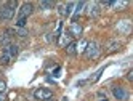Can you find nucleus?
Segmentation results:
<instances>
[{"instance_id": "20e7f679", "label": "nucleus", "mask_w": 133, "mask_h": 101, "mask_svg": "<svg viewBox=\"0 0 133 101\" xmlns=\"http://www.w3.org/2000/svg\"><path fill=\"white\" fill-rule=\"evenodd\" d=\"M32 11H34V5L29 3V2H26L19 8V11H18V18H24V19H27V16L32 15Z\"/></svg>"}, {"instance_id": "f257e3e1", "label": "nucleus", "mask_w": 133, "mask_h": 101, "mask_svg": "<svg viewBox=\"0 0 133 101\" xmlns=\"http://www.w3.org/2000/svg\"><path fill=\"white\" fill-rule=\"evenodd\" d=\"M85 56H87V59H96L99 56L101 53V48H99V43L98 42H88L87 48H85Z\"/></svg>"}, {"instance_id": "ddd939ff", "label": "nucleus", "mask_w": 133, "mask_h": 101, "mask_svg": "<svg viewBox=\"0 0 133 101\" xmlns=\"http://www.w3.org/2000/svg\"><path fill=\"white\" fill-rule=\"evenodd\" d=\"M10 61H11V58L8 56L6 53H3L2 56H0V64H2V66H6V64H10Z\"/></svg>"}, {"instance_id": "412c9836", "label": "nucleus", "mask_w": 133, "mask_h": 101, "mask_svg": "<svg viewBox=\"0 0 133 101\" xmlns=\"http://www.w3.org/2000/svg\"><path fill=\"white\" fill-rule=\"evenodd\" d=\"M6 88V84H5V80H0V93H3Z\"/></svg>"}, {"instance_id": "7ed1b4c3", "label": "nucleus", "mask_w": 133, "mask_h": 101, "mask_svg": "<svg viewBox=\"0 0 133 101\" xmlns=\"http://www.w3.org/2000/svg\"><path fill=\"white\" fill-rule=\"evenodd\" d=\"M112 95H114V98L119 99V101H127L128 99V91L123 87H119V85L112 87Z\"/></svg>"}, {"instance_id": "b1692460", "label": "nucleus", "mask_w": 133, "mask_h": 101, "mask_svg": "<svg viewBox=\"0 0 133 101\" xmlns=\"http://www.w3.org/2000/svg\"><path fill=\"white\" fill-rule=\"evenodd\" d=\"M6 99V96H5V91H3V93H0V101H5Z\"/></svg>"}, {"instance_id": "1a4fd4ad", "label": "nucleus", "mask_w": 133, "mask_h": 101, "mask_svg": "<svg viewBox=\"0 0 133 101\" xmlns=\"http://www.w3.org/2000/svg\"><path fill=\"white\" fill-rule=\"evenodd\" d=\"M85 6H88V10H87V15H88L90 18L96 16V15L99 13V6H98V3H96V2H91V3L85 5Z\"/></svg>"}, {"instance_id": "9d476101", "label": "nucleus", "mask_w": 133, "mask_h": 101, "mask_svg": "<svg viewBox=\"0 0 133 101\" xmlns=\"http://www.w3.org/2000/svg\"><path fill=\"white\" fill-rule=\"evenodd\" d=\"M72 6H74L72 2L66 3V5H59V15H61V16H69L71 11H72Z\"/></svg>"}, {"instance_id": "aec40b11", "label": "nucleus", "mask_w": 133, "mask_h": 101, "mask_svg": "<svg viewBox=\"0 0 133 101\" xmlns=\"http://www.w3.org/2000/svg\"><path fill=\"white\" fill-rule=\"evenodd\" d=\"M103 71H104V68H101V69H99V71H98L93 77H90V80H88V82H96V80L99 79V76H101V72H103Z\"/></svg>"}, {"instance_id": "9b49d317", "label": "nucleus", "mask_w": 133, "mask_h": 101, "mask_svg": "<svg viewBox=\"0 0 133 101\" xmlns=\"http://www.w3.org/2000/svg\"><path fill=\"white\" fill-rule=\"evenodd\" d=\"M85 2H79L77 3V8H75V13H74V18H72V23H77V18H79V15L83 11V8H85Z\"/></svg>"}, {"instance_id": "393cba45", "label": "nucleus", "mask_w": 133, "mask_h": 101, "mask_svg": "<svg viewBox=\"0 0 133 101\" xmlns=\"http://www.w3.org/2000/svg\"><path fill=\"white\" fill-rule=\"evenodd\" d=\"M63 101H69V99H68V98H63Z\"/></svg>"}, {"instance_id": "dca6fc26", "label": "nucleus", "mask_w": 133, "mask_h": 101, "mask_svg": "<svg viewBox=\"0 0 133 101\" xmlns=\"http://www.w3.org/2000/svg\"><path fill=\"white\" fill-rule=\"evenodd\" d=\"M69 43H71V39H69V35H63V39H61L59 45H61V47H68Z\"/></svg>"}, {"instance_id": "a211bd4d", "label": "nucleus", "mask_w": 133, "mask_h": 101, "mask_svg": "<svg viewBox=\"0 0 133 101\" xmlns=\"http://www.w3.org/2000/svg\"><path fill=\"white\" fill-rule=\"evenodd\" d=\"M53 6V2H40V8L42 10H50Z\"/></svg>"}, {"instance_id": "f03ea898", "label": "nucleus", "mask_w": 133, "mask_h": 101, "mask_svg": "<svg viewBox=\"0 0 133 101\" xmlns=\"http://www.w3.org/2000/svg\"><path fill=\"white\" fill-rule=\"evenodd\" d=\"M51 96H53V91L48 90V88H37L34 91V98L39 99V101H46V99H50Z\"/></svg>"}, {"instance_id": "4468645a", "label": "nucleus", "mask_w": 133, "mask_h": 101, "mask_svg": "<svg viewBox=\"0 0 133 101\" xmlns=\"http://www.w3.org/2000/svg\"><path fill=\"white\" fill-rule=\"evenodd\" d=\"M87 45H88V42H87V40H80L79 43H75V47H77V51H85Z\"/></svg>"}, {"instance_id": "6e6552de", "label": "nucleus", "mask_w": 133, "mask_h": 101, "mask_svg": "<svg viewBox=\"0 0 133 101\" xmlns=\"http://www.w3.org/2000/svg\"><path fill=\"white\" fill-rule=\"evenodd\" d=\"M119 48H120V42H119V40H116V39L109 40V42H108V45H106L108 53H116Z\"/></svg>"}, {"instance_id": "f8f14e48", "label": "nucleus", "mask_w": 133, "mask_h": 101, "mask_svg": "<svg viewBox=\"0 0 133 101\" xmlns=\"http://www.w3.org/2000/svg\"><path fill=\"white\" fill-rule=\"evenodd\" d=\"M66 53H68V55H75V53H77V47H75V42H71L68 47H66Z\"/></svg>"}, {"instance_id": "4be33fe9", "label": "nucleus", "mask_w": 133, "mask_h": 101, "mask_svg": "<svg viewBox=\"0 0 133 101\" xmlns=\"http://www.w3.org/2000/svg\"><path fill=\"white\" fill-rule=\"evenodd\" d=\"M98 98H99L98 101H108L106 99V95H103V93H98Z\"/></svg>"}, {"instance_id": "0eeeda50", "label": "nucleus", "mask_w": 133, "mask_h": 101, "mask_svg": "<svg viewBox=\"0 0 133 101\" xmlns=\"http://www.w3.org/2000/svg\"><path fill=\"white\" fill-rule=\"evenodd\" d=\"M3 53H6L10 58H15L18 53H19V47L15 43H10V45H6V47H3Z\"/></svg>"}, {"instance_id": "5701e85b", "label": "nucleus", "mask_w": 133, "mask_h": 101, "mask_svg": "<svg viewBox=\"0 0 133 101\" xmlns=\"http://www.w3.org/2000/svg\"><path fill=\"white\" fill-rule=\"evenodd\" d=\"M127 79H128L130 82L133 80V71H128V74H127Z\"/></svg>"}, {"instance_id": "423d86ee", "label": "nucleus", "mask_w": 133, "mask_h": 101, "mask_svg": "<svg viewBox=\"0 0 133 101\" xmlns=\"http://www.w3.org/2000/svg\"><path fill=\"white\" fill-rule=\"evenodd\" d=\"M68 34L71 35V37H80L82 35V26L79 23H72L71 27H69V31H68Z\"/></svg>"}, {"instance_id": "f3484780", "label": "nucleus", "mask_w": 133, "mask_h": 101, "mask_svg": "<svg viewBox=\"0 0 133 101\" xmlns=\"http://www.w3.org/2000/svg\"><path fill=\"white\" fill-rule=\"evenodd\" d=\"M26 23H27V19H24V18H18V23H16V26H15V27H19V29H24Z\"/></svg>"}, {"instance_id": "2eb2a0df", "label": "nucleus", "mask_w": 133, "mask_h": 101, "mask_svg": "<svg viewBox=\"0 0 133 101\" xmlns=\"http://www.w3.org/2000/svg\"><path fill=\"white\" fill-rule=\"evenodd\" d=\"M15 35H19V37H26V35H29L26 29H19V27H15Z\"/></svg>"}, {"instance_id": "39448f33", "label": "nucleus", "mask_w": 133, "mask_h": 101, "mask_svg": "<svg viewBox=\"0 0 133 101\" xmlns=\"http://www.w3.org/2000/svg\"><path fill=\"white\" fill-rule=\"evenodd\" d=\"M13 16H15V8H11V6H3L0 10V19L10 21V19H13Z\"/></svg>"}, {"instance_id": "6ab92c4d", "label": "nucleus", "mask_w": 133, "mask_h": 101, "mask_svg": "<svg viewBox=\"0 0 133 101\" xmlns=\"http://www.w3.org/2000/svg\"><path fill=\"white\" fill-rule=\"evenodd\" d=\"M112 8H123V6H127V2H112V5H111Z\"/></svg>"}]
</instances>
